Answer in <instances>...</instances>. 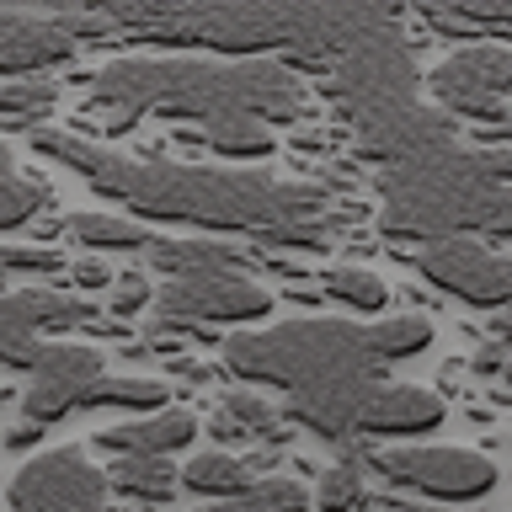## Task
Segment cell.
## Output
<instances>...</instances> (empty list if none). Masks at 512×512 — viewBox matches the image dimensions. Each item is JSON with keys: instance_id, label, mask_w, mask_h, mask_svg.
Wrapping results in <instances>:
<instances>
[{"instance_id": "obj_1", "label": "cell", "mask_w": 512, "mask_h": 512, "mask_svg": "<svg viewBox=\"0 0 512 512\" xmlns=\"http://www.w3.org/2000/svg\"><path fill=\"white\" fill-rule=\"evenodd\" d=\"M32 150L70 166L96 198L139 224H171L182 235H246L278 251H326L336 230V192L326 182H278L267 171L198 166V160L123 155L80 128H32Z\"/></svg>"}, {"instance_id": "obj_2", "label": "cell", "mask_w": 512, "mask_h": 512, "mask_svg": "<svg viewBox=\"0 0 512 512\" xmlns=\"http://www.w3.org/2000/svg\"><path fill=\"white\" fill-rule=\"evenodd\" d=\"M107 27L118 43H155V48H198L208 59H272L288 70L331 75L363 38L395 22L390 6H272V0H128L107 6Z\"/></svg>"}, {"instance_id": "obj_3", "label": "cell", "mask_w": 512, "mask_h": 512, "mask_svg": "<svg viewBox=\"0 0 512 512\" xmlns=\"http://www.w3.org/2000/svg\"><path fill=\"white\" fill-rule=\"evenodd\" d=\"M86 107L107 112L112 134L134 128L139 118H171L214 128L224 118L256 123H294L310 112V91L288 64L272 59H208V54H171V59H107L86 80Z\"/></svg>"}, {"instance_id": "obj_4", "label": "cell", "mask_w": 512, "mask_h": 512, "mask_svg": "<svg viewBox=\"0 0 512 512\" xmlns=\"http://www.w3.org/2000/svg\"><path fill=\"white\" fill-rule=\"evenodd\" d=\"M512 187V150H443L379 176V230L390 240H454L475 235L486 203Z\"/></svg>"}, {"instance_id": "obj_5", "label": "cell", "mask_w": 512, "mask_h": 512, "mask_svg": "<svg viewBox=\"0 0 512 512\" xmlns=\"http://www.w3.org/2000/svg\"><path fill=\"white\" fill-rule=\"evenodd\" d=\"M219 352H224V374L240 379L246 390L272 384L283 395H304L336 379H374L384 368L374 358L368 326L320 320V315L283 320V326H267V331H235L219 342Z\"/></svg>"}, {"instance_id": "obj_6", "label": "cell", "mask_w": 512, "mask_h": 512, "mask_svg": "<svg viewBox=\"0 0 512 512\" xmlns=\"http://www.w3.org/2000/svg\"><path fill=\"white\" fill-rule=\"evenodd\" d=\"M416 86H422V75H416L411 43L400 38V27L390 22V27H379L374 38H363L358 48H352V54L326 75L320 91H326V102L358 128L368 118H379V112L411 107Z\"/></svg>"}, {"instance_id": "obj_7", "label": "cell", "mask_w": 512, "mask_h": 512, "mask_svg": "<svg viewBox=\"0 0 512 512\" xmlns=\"http://www.w3.org/2000/svg\"><path fill=\"white\" fill-rule=\"evenodd\" d=\"M368 470L384 475V486L411 491L422 502L438 507H459V502H480L496 491V464L475 448H448V443H384L368 448Z\"/></svg>"}, {"instance_id": "obj_8", "label": "cell", "mask_w": 512, "mask_h": 512, "mask_svg": "<svg viewBox=\"0 0 512 512\" xmlns=\"http://www.w3.org/2000/svg\"><path fill=\"white\" fill-rule=\"evenodd\" d=\"M427 86H432V107H443L454 123L502 128V123H512L507 118V107H512V48L491 43V38H475V43H464L448 59L432 64Z\"/></svg>"}, {"instance_id": "obj_9", "label": "cell", "mask_w": 512, "mask_h": 512, "mask_svg": "<svg viewBox=\"0 0 512 512\" xmlns=\"http://www.w3.org/2000/svg\"><path fill=\"white\" fill-rule=\"evenodd\" d=\"M11 512H123L112 507L107 464H96L80 443L32 454L6 486Z\"/></svg>"}, {"instance_id": "obj_10", "label": "cell", "mask_w": 512, "mask_h": 512, "mask_svg": "<svg viewBox=\"0 0 512 512\" xmlns=\"http://www.w3.org/2000/svg\"><path fill=\"white\" fill-rule=\"evenodd\" d=\"M272 288L256 283L251 272H187V278H166L155 288V310L160 320L176 326H198V331H219V326H251V320L272 315Z\"/></svg>"}, {"instance_id": "obj_11", "label": "cell", "mask_w": 512, "mask_h": 512, "mask_svg": "<svg viewBox=\"0 0 512 512\" xmlns=\"http://www.w3.org/2000/svg\"><path fill=\"white\" fill-rule=\"evenodd\" d=\"M411 262H416V272H422L432 288L464 299L470 310L496 315V310L512 304V256L491 251L486 240H475V235L432 240V246H422L411 256Z\"/></svg>"}, {"instance_id": "obj_12", "label": "cell", "mask_w": 512, "mask_h": 512, "mask_svg": "<svg viewBox=\"0 0 512 512\" xmlns=\"http://www.w3.org/2000/svg\"><path fill=\"white\" fill-rule=\"evenodd\" d=\"M107 379L102 352L80 342H43L38 363L27 368L22 384V422L54 427L70 411H86V395Z\"/></svg>"}, {"instance_id": "obj_13", "label": "cell", "mask_w": 512, "mask_h": 512, "mask_svg": "<svg viewBox=\"0 0 512 512\" xmlns=\"http://www.w3.org/2000/svg\"><path fill=\"white\" fill-rule=\"evenodd\" d=\"M91 320V304L86 299H70L64 288H48V283H27V288H11L0 294V368H27L38 363L43 331H75Z\"/></svg>"}, {"instance_id": "obj_14", "label": "cell", "mask_w": 512, "mask_h": 512, "mask_svg": "<svg viewBox=\"0 0 512 512\" xmlns=\"http://www.w3.org/2000/svg\"><path fill=\"white\" fill-rule=\"evenodd\" d=\"M352 139H358L363 160L395 171V166H411V160L454 150V144H459V123L448 118L443 107L411 102V107H395V112H379V118L358 123V128H352Z\"/></svg>"}, {"instance_id": "obj_15", "label": "cell", "mask_w": 512, "mask_h": 512, "mask_svg": "<svg viewBox=\"0 0 512 512\" xmlns=\"http://www.w3.org/2000/svg\"><path fill=\"white\" fill-rule=\"evenodd\" d=\"M379 390H384V379L374 374V379H336V384H320V390H304V395H283V422L315 432L331 448H352Z\"/></svg>"}, {"instance_id": "obj_16", "label": "cell", "mask_w": 512, "mask_h": 512, "mask_svg": "<svg viewBox=\"0 0 512 512\" xmlns=\"http://www.w3.org/2000/svg\"><path fill=\"white\" fill-rule=\"evenodd\" d=\"M80 43L64 32L59 16H27V11H0V80H32L59 64H70Z\"/></svg>"}, {"instance_id": "obj_17", "label": "cell", "mask_w": 512, "mask_h": 512, "mask_svg": "<svg viewBox=\"0 0 512 512\" xmlns=\"http://www.w3.org/2000/svg\"><path fill=\"white\" fill-rule=\"evenodd\" d=\"M448 422V400L427 384H384L379 400L363 416L358 443H416Z\"/></svg>"}, {"instance_id": "obj_18", "label": "cell", "mask_w": 512, "mask_h": 512, "mask_svg": "<svg viewBox=\"0 0 512 512\" xmlns=\"http://www.w3.org/2000/svg\"><path fill=\"white\" fill-rule=\"evenodd\" d=\"M198 438V416L182 406L150 411V416H128L118 427H96L91 448H102L107 459H171Z\"/></svg>"}, {"instance_id": "obj_19", "label": "cell", "mask_w": 512, "mask_h": 512, "mask_svg": "<svg viewBox=\"0 0 512 512\" xmlns=\"http://www.w3.org/2000/svg\"><path fill=\"white\" fill-rule=\"evenodd\" d=\"M144 267L166 278H187V272H214V267H230V272H246V251L230 246V240H208V235H160L150 251H144Z\"/></svg>"}, {"instance_id": "obj_20", "label": "cell", "mask_w": 512, "mask_h": 512, "mask_svg": "<svg viewBox=\"0 0 512 512\" xmlns=\"http://www.w3.org/2000/svg\"><path fill=\"white\" fill-rule=\"evenodd\" d=\"M208 432H214L219 443L251 438V443H272V448H278L283 443V411L272 406L267 395L246 390V384H230L224 400H219V411H214V422H208Z\"/></svg>"}, {"instance_id": "obj_21", "label": "cell", "mask_w": 512, "mask_h": 512, "mask_svg": "<svg viewBox=\"0 0 512 512\" xmlns=\"http://www.w3.org/2000/svg\"><path fill=\"white\" fill-rule=\"evenodd\" d=\"M256 486V470L230 448H203L182 464V491L203 496V502H240Z\"/></svg>"}, {"instance_id": "obj_22", "label": "cell", "mask_w": 512, "mask_h": 512, "mask_svg": "<svg viewBox=\"0 0 512 512\" xmlns=\"http://www.w3.org/2000/svg\"><path fill=\"white\" fill-rule=\"evenodd\" d=\"M64 230H70L80 246H86V256H102V251H150L160 230H150V224L128 219V214H107V208H80V214L64 219Z\"/></svg>"}, {"instance_id": "obj_23", "label": "cell", "mask_w": 512, "mask_h": 512, "mask_svg": "<svg viewBox=\"0 0 512 512\" xmlns=\"http://www.w3.org/2000/svg\"><path fill=\"white\" fill-rule=\"evenodd\" d=\"M422 22L448 38H470L486 32L491 43L512 38V0H454V6H422Z\"/></svg>"}, {"instance_id": "obj_24", "label": "cell", "mask_w": 512, "mask_h": 512, "mask_svg": "<svg viewBox=\"0 0 512 512\" xmlns=\"http://www.w3.org/2000/svg\"><path fill=\"white\" fill-rule=\"evenodd\" d=\"M107 486L144 507H166L182 491V470H171V459H112L107 464Z\"/></svg>"}, {"instance_id": "obj_25", "label": "cell", "mask_w": 512, "mask_h": 512, "mask_svg": "<svg viewBox=\"0 0 512 512\" xmlns=\"http://www.w3.org/2000/svg\"><path fill=\"white\" fill-rule=\"evenodd\" d=\"M171 406V384L150 374H107L86 395V411H128V416H150Z\"/></svg>"}, {"instance_id": "obj_26", "label": "cell", "mask_w": 512, "mask_h": 512, "mask_svg": "<svg viewBox=\"0 0 512 512\" xmlns=\"http://www.w3.org/2000/svg\"><path fill=\"white\" fill-rule=\"evenodd\" d=\"M59 102V86L48 75H32V80H0V123L22 128V134H32V128H43V118L54 112Z\"/></svg>"}, {"instance_id": "obj_27", "label": "cell", "mask_w": 512, "mask_h": 512, "mask_svg": "<svg viewBox=\"0 0 512 512\" xmlns=\"http://www.w3.org/2000/svg\"><path fill=\"white\" fill-rule=\"evenodd\" d=\"M203 144L214 155L224 160H267L272 150H278V134H272L267 123H256V118H224L214 128H198Z\"/></svg>"}, {"instance_id": "obj_28", "label": "cell", "mask_w": 512, "mask_h": 512, "mask_svg": "<svg viewBox=\"0 0 512 512\" xmlns=\"http://www.w3.org/2000/svg\"><path fill=\"white\" fill-rule=\"evenodd\" d=\"M368 464L358 454H342L336 464L320 470V486H315V512H363L368 507V480H363Z\"/></svg>"}, {"instance_id": "obj_29", "label": "cell", "mask_w": 512, "mask_h": 512, "mask_svg": "<svg viewBox=\"0 0 512 512\" xmlns=\"http://www.w3.org/2000/svg\"><path fill=\"white\" fill-rule=\"evenodd\" d=\"M320 288H326V299L347 304L352 315H379L384 304H390V283L368 267H331L326 278H320Z\"/></svg>"}, {"instance_id": "obj_30", "label": "cell", "mask_w": 512, "mask_h": 512, "mask_svg": "<svg viewBox=\"0 0 512 512\" xmlns=\"http://www.w3.org/2000/svg\"><path fill=\"white\" fill-rule=\"evenodd\" d=\"M368 342H374L379 363L416 358V352H427V342H432V320L427 315H390V320H379V326H368Z\"/></svg>"}, {"instance_id": "obj_31", "label": "cell", "mask_w": 512, "mask_h": 512, "mask_svg": "<svg viewBox=\"0 0 512 512\" xmlns=\"http://www.w3.org/2000/svg\"><path fill=\"white\" fill-rule=\"evenodd\" d=\"M251 512H315V491L294 475H262L246 491Z\"/></svg>"}, {"instance_id": "obj_32", "label": "cell", "mask_w": 512, "mask_h": 512, "mask_svg": "<svg viewBox=\"0 0 512 512\" xmlns=\"http://www.w3.org/2000/svg\"><path fill=\"white\" fill-rule=\"evenodd\" d=\"M144 304H155V283H150V272H144V267L118 272V283H112V299H107L112 320H134V315H144Z\"/></svg>"}, {"instance_id": "obj_33", "label": "cell", "mask_w": 512, "mask_h": 512, "mask_svg": "<svg viewBox=\"0 0 512 512\" xmlns=\"http://www.w3.org/2000/svg\"><path fill=\"white\" fill-rule=\"evenodd\" d=\"M70 278H75V288L96 294V288H112V283H118V272H112L102 256H75V262H70Z\"/></svg>"}, {"instance_id": "obj_34", "label": "cell", "mask_w": 512, "mask_h": 512, "mask_svg": "<svg viewBox=\"0 0 512 512\" xmlns=\"http://www.w3.org/2000/svg\"><path fill=\"white\" fill-rule=\"evenodd\" d=\"M480 235H491V240H512V187H502V192H496V198L486 203Z\"/></svg>"}, {"instance_id": "obj_35", "label": "cell", "mask_w": 512, "mask_h": 512, "mask_svg": "<svg viewBox=\"0 0 512 512\" xmlns=\"http://www.w3.org/2000/svg\"><path fill=\"white\" fill-rule=\"evenodd\" d=\"M507 358H512V347H507V342H496V336H491V342H480V352L470 358V368H475V374H502V368H507Z\"/></svg>"}, {"instance_id": "obj_36", "label": "cell", "mask_w": 512, "mask_h": 512, "mask_svg": "<svg viewBox=\"0 0 512 512\" xmlns=\"http://www.w3.org/2000/svg\"><path fill=\"white\" fill-rule=\"evenodd\" d=\"M43 432H48V427H38V422H16V427H11L0 443H6L11 454H32V448L43 454Z\"/></svg>"}, {"instance_id": "obj_37", "label": "cell", "mask_w": 512, "mask_h": 512, "mask_svg": "<svg viewBox=\"0 0 512 512\" xmlns=\"http://www.w3.org/2000/svg\"><path fill=\"white\" fill-rule=\"evenodd\" d=\"M27 176H22V166H16V155L6 150V139H0V198H11L16 187H22Z\"/></svg>"}, {"instance_id": "obj_38", "label": "cell", "mask_w": 512, "mask_h": 512, "mask_svg": "<svg viewBox=\"0 0 512 512\" xmlns=\"http://www.w3.org/2000/svg\"><path fill=\"white\" fill-rule=\"evenodd\" d=\"M491 336H496V342H507V347H512V304H507V310H496V315H491Z\"/></svg>"}, {"instance_id": "obj_39", "label": "cell", "mask_w": 512, "mask_h": 512, "mask_svg": "<svg viewBox=\"0 0 512 512\" xmlns=\"http://www.w3.org/2000/svg\"><path fill=\"white\" fill-rule=\"evenodd\" d=\"M192 512H251V502L240 496V502H203V507H192Z\"/></svg>"}, {"instance_id": "obj_40", "label": "cell", "mask_w": 512, "mask_h": 512, "mask_svg": "<svg viewBox=\"0 0 512 512\" xmlns=\"http://www.w3.org/2000/svg\"><path fill=\"white\" fill-rule=\"evenodd\" d=\"M6 278L11 272H6V246H0V294H6Z\"/></svg>"}, {"instance_id": "obj_41", "label": "cell", "mask_w": 512, "mask_h": 512, "mask_svg": "<svg viewBox=\"0 0 512 512\" xmlns=\"http://www.w3.org/2000/svg\"><path fill=\"white\" fill-rule=\"evenodd\" d=\"M16 390H11V384H0V406H6V400H11Z\"/></svg>"}, {"instance_id": "obj_42", "label": "cell", "mask_w": 512, "mask_h": 512, "mask_svg": "<svg viewBox=\"0 0 512 512\" xmlns=\"http://www.w3.org/2000/svg\"><path fill=\"white\" fill-rule=\"evenodd\" d=\"M502 379H507V384H512V358H507V368H502Z\"/></svg>"}]
</instances>
